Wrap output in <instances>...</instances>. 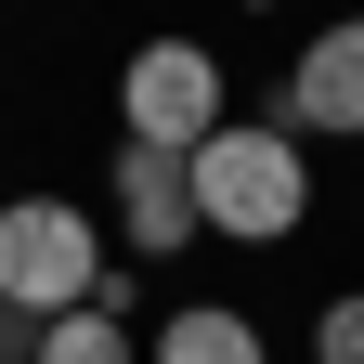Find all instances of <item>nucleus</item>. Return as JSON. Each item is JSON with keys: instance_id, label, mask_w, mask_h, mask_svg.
Returning <instances> with one entry per match:
<instances>
[{"instance_id": "nucleus-1", "label": "nucleus", "mask_w": 364, "mask_h": 364, "mask_svg": "<svg viewBox=\"0 0 364 364\" xmlns=\"http://www.w3.org/2000/svg\"><path fill=\"white\" fill-rule=\"evenodd\" d=\"M182 182H196V235H235V247H287L312 221V156L287 117H221L182 156Z\"/></svg>"}, {"instance_id": "nucleus-2", "label": "nucleus", "mask_w": 364, "mask_h": 364, "mask_svg": "<svg viewBox=\"0 0 364 364\" xmlns=\"http://www.w3.org/2000/svg\"><path fill=\"white\" fill-rule=\"evenodd\" d=\"M105 273H117L105 260V221H91L78 196H14V208H0V299H14L26 326L78 312Z\"/></svg>"}, {"instance_id": "nucleus-3", "label": "nucleus", "mask_w": 364, "mask_h": 364, "mask_svg": "<svg viewBox=\"0 0 364 364\" xmlns=\"http://www.w3.org/2000/svg\"><path fill=\"white\" fill-rule=\"evenodd\" d=\"M221 53L208 39H144L130 53V78H117V144H156V156H196L208 130H221Z\"/></svg>"}, {"instance_id": "nucleus-4", "label": "nucleus", "mask_w": 364, "mask_h": 364, "mask_svg": "<svg viewBox=\"0 0 364 364\" xmlns=\"http://www.w3.org/2000/svg\"><path fill=\"white\" fill-rule=\"evenodd\" d=\"M287 130H299V144H364V14L299 39V65H287Z\"/></svg>"}, {"instance_id": "nucleus-5", "label": "nucleus", "mask_w": 364, "mask_h": 364, "mask_svg": "<svg viewBox=\"0 0 364 364\" xmlns=\"http://www.w3.org/2000/svg\"><path fill=\"white\" fill-rule=\"evenodd\" d=\"M117 221H130V247L144 260H182L196 247V182H182V156H156V144H117Z\"/></svg>"}, {"instance_id": "nucleus-6", "label": "nucleus", "mask_w": 364, "mask_h": 364, "mask_svg": "<svg viewBox=\"0 0 364 364\" xmlns=\"http://www.w3.org/2000/svg\"><path fill=\"white\" fill-rule=\"evenodd\" d=\"M144 364H273V338L247 326V312H235V299H182V312H169V326L144 338Z\"/></svg>"}, {"instance_id": "nucleus-7", "label": "nucleus", "mask_w": 364, "mask_h": 364, "mask_svg": "<svg viewBox=\"0 0 364 364\" xmlns=\"http://www.w3.org/2000/svg\"><path fill=\"white\" fill-rule=\"evenodd\" d=\"M39 364H144V338H130V312H53V326H39Z\"/></svg>"}, {"instance_id": "nucleus-8", "label": "nucleus", "mask_w": 364, "mask_h": 364, "mask_svg": "<svg viewBox=\"0 0 364 364\" xmlns=\"http://www.w3.org/2000/svg\"><path fill=\"white\" fill-rule=\"evenodd\" d=\"M312 364H364V287L312 312Z\"/></svg>"}, {"instance_id": "nucleus-9", "label": "nucleus", "mask_w": 364, "mask_h": 364, "mask_svg": "<svg viewBox=\"0 0 364 364\" xmlns=\"http://www.w3.org/2000/svg\"><path fill=\"white\" fill-rule=\"evenodd\" d=\"M0 364H39V326H26L14 299H0Z\"/></svg>"}]
</instances>
